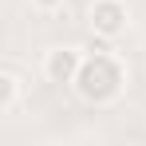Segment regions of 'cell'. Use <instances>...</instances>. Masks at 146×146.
Listing matches in <instances>:
<instances>
[{"label":"cell","instance_id":"obj_3","mask_svg":"<svg viewBox=\"0 0 146 146\" xmlns=\"http://www.w3.org/2000/svg\"><path fill=\"white\" fill-rule=\"evenodd\" d=\"M83 55H87V51L71 48V44H55V48L44 51L40 75H44L48 83H55V87H71L75 75H79V67H83Z\"/></svg>","mask_w":146,"mask_h":146},{"label":"cell","instance_id":"obj_1","mask_svg":"<svg viewBox=\"0 0 146 146\" xmlns=\"http://www.w3.org/2000/svg\"><path fill=\"white\" fill-rule=\"evenodd\" d=\"M126 59H122L119 51H107V48H95L83 55V67L75 75L71 91L79 103H87V107H111V103H119L122 91H126Z\"/></svg>","mask_w":146,"mask_h":146},{"label":"cell","instance_id":"obj_5","mask_svg":"<svg viewBox=\"0 0 146 146\" xmlns=\"http://www.w3.org/2000/svg\"><path fill=\"white\" fill-rule=\"evenodd\" d=\"M28 4H32V12H40V16H55V12H63L67 0H28Z\"/></svg>","mask_w":146,"mask_h":146},{"label":"cell","instance_id":"obj_4","mask_svg":"<svg viewBox=\"0 0 146 146\" xmlns=\"http://www.w3.org/2000/svg\"><path fill=\"white\" fill-rule=\"evenodd\" d=\"M20 99H24L20 75L12 71V67H4V71H0V115H12V111L20 107Z\"/></svg>","mask_w":146,"mask_h":146},{"label":"cell","instance_id":"obj_2","mask_svg":"<svg viewBox=\"0 0 146 146\" xmlns=\"http://www.w3.org/2000/svg\"><path fill=\"white\" fill-rule=\"evenodd\" d=\"M87 24L95 32V40H119L122 32L130 28V8H126V0H91V8H87Z\"/></svg>","mask_w":146,"mask_h":146}]
</instances>
